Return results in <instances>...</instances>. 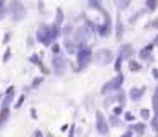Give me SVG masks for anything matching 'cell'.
Returning a JSON list of instances; mask_svg holds the SVG:
<instances>
[{"mask_svg":"<svg viewBox=\"0 0 158 137\" xmlns=\"http://www.w3.org/2000/svg\"><path fill=\"white\" fill-rule=\"evenodd\" d=\"M7 14L10 16V19L14 22H21L26 17L28 10H26V5L23 4V0H10L7 7Z\"/></svg>","mask_w":158,"mask_h":137,"instance_id":"6da1fadb","label":"cell"},{"mask_svg":"<svg viewBox=\"0 0 158 137\" xmlns=\"http://www.w3.org/2000/svg\"><path fill=\"white\" fill-rule=\"evenodd\" d=\"M102 16H103V22L102 24H96V33H98L102 38H108V36L112 34V29H114V26H112L110 12H108L107 9H103Z\"/></svg>","mask_w":158,"mask_h":137,"instance_id":"7a4b0ae2","label":"cell"},{"mask_svg":"<svg viewBox=\"0 0 158 137\" xmlns=\"http://www.w3.org/2000/svg\"><path fill=\"white\" fill-rule=\"evenodd\" d=\"M122 84H124V74L122 72H118L115 77H112L110 81H107L105 84H103V87H102V94H110V93H114V91H118L120 87H122Z\"/></svg>","mask_w":158,"mask_h":137,"instance_id":"3957f363","label":"cell"},{"mask_svg":"<svg viewBox=\"0 0 158 137\" xmlns=\"http://www.w3.org/2000/svg\"><path fill=\"white\" fill-rule=\"evenodd\" d=\"M76 55H77V67L81 69V71L93 62V51H91L89 46H81ZM79 69H77V71H79Z\"/></svg>","mask_w":158,"mask_h":137,"instance_id":"277c9868","label":"cell"},{"mask_svg":"<svg viewBox=\"0 0 158 137\" xmlns=\"http://www.w3.org/2000/svg\"><path fill=\"white\" fill-rule=\"evenodd\" d=\"M65 69H67V62L64 58V55L57 53V55H52V72L60 77V75L65 74Z\"/></svg>","mask_w":158,"mask_h":137,"instance_id":"5b68a950","label":"cell"},{"mask_svg":"<svg viewBox=\"0 0 158 137\" xmlns=\"http://www.w3.org/2000/svg\"><path fill=\"white\" fill-rule=\"evenodd\" d=\"M36 39H38L41 45L45 46H50L53 41H52V36H50V24H40L38 26V31H36Z\"/></svg>","mask_w":158,"mask_h":137,"instance_id":"8992f818","label":"cell"},{"mask_svg":"<svg viewBox=\"0 0 158 137\" xmlns=\"http://www.w3.org/2000/svg\"><path fill=\"white\" fill-rule=\"evenodd\" d=\"M86 39H88V27L86 26H81L74 31V38H72V43L77 45L79 48L81 46H86Z\"/></svg>","mask_w":158,"mask_h":137,"instance_id":"52a82bcc","label":"cell"},{"mask_svg":"<svg viewBox=\"0 0 158 137\" xmlns=\"http://www.w3.org/2000/svg\"><path fill=\"white\" fill-rule=\"evenodd\" d=\"M93 60H95L98 65H108V63L114 60V53L110 50H100L98 53L93 55Z\"/></svg>","mask_w":158,"mask_h":137,"instance_id":"ba28073f","label":"cell"},{"mask_svg":"<svg viewBox=\"0 0 158 137\" xmlns=\"http://www.w3.org/2000/svg\"><path fill=\"white\" fill-rule=\"evenodd\" d=\"M96 130H98V134H102V135H107L108 130H110V127H108V120L105 117H103L102 111H96V123H95Z\"/></svg>","mask_w":158,"mask_h":137,"instance_id":"9c48e42d","label":"cell"},{"mask_svg":"<svg viewBox=\"0 0 158 137\" xmlns=\"http://www.w3.org/2000/svg\"><path fill=\"white\" fill-rule=\"evenodd\" d=\"M146 93V87L144 86H139V87H131V91H129V98H131V101H139V99L143 98V94Z\"/></svg>","mask_w":158,"mask_h":137,"instance_id":"30bf717a","label":"cell"},{"mask_svg":"<svg viewBox=\"0 0 158 137\" xmlns=\"http://www.w3.org/2000/svg\"><path fill=\"white\" fill-rule=\"evenodd\" d=\"M131 55H134V48L131 46L129 43H124L118 50V58H122V62L126 58H131Z\"/></svg>","mask_w":158,"mask_h":137,"instance_id":"8fae6325","label":"cell"},{"mask_svg":"<svg viewBox=\"0 0 158 137\" xmlns=\"http://www.w3.org/2000/svg\"><path fill=\"white\" fill-rule=\"evenodd\" d=\"M124 33H126V29H124L122 17H120V16H117V21H115V38H117V41H122Z\"/></svg>","mask_w":158,"mask_h":137,"instance_id":"7c38bea8","label":"cell"},{"mask_svg":"<svg viewBox=\"0 0 158 137\" xmlns=\"http://www.w3.org/2000/svg\"><path fill=\"white\" fill-rule=\"evenodd\" d=\"M14 94H16V87H14V86H9L7 91H5L4 99H2V106H9V105H10L12 99H14Z\"/></svg>","mask_w":158,"mask_h":137,"instance_id":"4fadbf2b","label":"cell"},{"mask_svg":"<svg viewBox=\"0 0 158 137\" xmlns=\"http://www.w3.org/2000/svg\"><path fill=\"white\" fill-rule=\"evenodd\" d=\"M9 117H10V108H9V106H2V108H0V129L7 123Z\"/></svg>","mask_w":158,"mask_h":137,"instance_id":"5bb4252c","label":"cell"},{"mask_svg":"<svg viewBox=\"0 0 158 137\" xmlns=\"http://www.w3.org/2000/svg\"><path fill=\"white\" fill-rule=\"evenodd\" d=\"M153 48H155L153 43H151V45H146V46L139 51V58H141V60H150V58H151V50H153Z\"/></svg>","mask_w":158,"mask_h":137,"instance_id":"9a60e30c","label":"cell"},{"mask_svg":"<svg viewBox=\"0 0 158 137\" xmlns=\"http://www.w3.org/2000/svg\"><path fill=\"white\" fill-rule=\"evenodd\" d=\"M131 2H132V0H114V4H115V7H117L118 12L126 10V9L131 5Z\"/></svg>","mask_w":158,"mask_h":137,"instance_id":"2e32d148","label":"cell"},{"mask_svg":"<svg viewBox=\"0 0 158 137\" xmlns=\"http://www.w3.org/2000/svg\"><path fill=\"white\" fill-rule=\"evenodd\" d=\"M62 22H64V10H62V7H57V14H55V21H53V24L60 27Z\"/></svg>","mask_w":158,"mask_h":137,"instance_id":"e0dca14e","label":"cell"},{"mask_svg":"<svg viewBox=\"0 0 158 137\" xmlns=\"http://www.w3.org/2000/svg\"><path fill=\"white\" fill-rule=\"evenodd\" d=\"M50 36H52V41L55 43V39L60 36V27L55 26V24H50Z\"/></svg>","mask_w":158,"mask_h":137,"instance_id":"ac0fdd59","label":"cell"},{"mask_svg":"<svg viewBox=\"0 0 158 137\" xmlns=\"http://www.w3.org/2000/svg\"><path fill=\"white\" fill-rule=\"evenodd\" d=\"M88 5H89L91 9L98 10V12H102V10H103V4H102V0H88Z\"/></svg>","mask_w":158,"mask_h":137,"instance_id":"d6986e66","label":"cell"},{"mask_svg":"<svg viewBox=\"0 0 158 137\" xmlns=\"http://www.w3.org/2000/svg\"><path fill=\"white\" fill-rule=\"evenodd\" d=\"M129 69H131V72H139L143 67H141V63H139V62H136V60L129 58Z\"/></svg>","mask_w":158,"mask_h":137,"instance_id":"ffe728a7","label":"cell"},{"mask_svg":"<svg viewBox=\"0 0 158 137\" xmlns=\"http://www.w3.org/2000/svg\"><path fill=\"white\" fill-rule=\"evenodd\" d=\"M126 96H127V94L124 93V91H118V93L115 94V101H118V105L124 106V105H126V99H127Z\"/></svg>","mask_w":158,"mask_h":137,"instance_id":"44dd1931","label":"cell"},{"mask_svg":"<svg viewBox=\"0 0 158 137\" xmlns=\"http://www.w3.org/2000/svg\"><path fill=\"white\" fill-rule=\"evenodd\" d=\"M144 129H146V125H144L143 122H139V123H136V125L132 127V132H136V134H139V135H143V134H144Z\"/></svg>","mask_w":158,"mask_h":137,"instance_id":"7402d4cb","label":"cell"},{"mask_svg":"<svg viewBox=\"0 0 158 137\" xmlns=\"http://www.w3.org/2000/svg\"><path fill=\"white\" fill-rule=\"evenodd\" d=\"M156 7H158V0H146V10L153 12L156 10Z\"/></svg>","mask_w":158,"mask_h":137,"instance_id":"603a6c76","label":"cell"},{"mask_svg":"<svg viewBox=\"0 0 158 137\" xmlns=\"http://www.w3.org/2000/svg\"><path fill=\"white\" fill-rule=\"evenodd\" d=\"M139 115H141V118H143L144 122H146V120H150V118H151V113H150V110H148V108H141Z\"/></svg>","mask_w":158,"mask_h":137,"instance_id":"cb8c5ba5","label":"cell"},{"mask_svg":"<svg viewBox=\"0 0 158 137\" xmlns=\"http://www.w3.org/2000/svg\"><path fill=\"white\" fill-rule=\"evenodd\" d=\"M146 29H158V16L146 24Z\"/></svg>","mask_w":158,"mask_h":137,"instance_id":"d4e9b609","label":"cell"},{"mask_svg":"<svg viewBox=\"0 0 158 137\" xmlns=\"http://www.w3.org/2000/svg\"><path fill=\"white\" fill-rule=\"evenodd\" d=\"M153 110H155V115H158V91L153 94Z\"/></svg>","mask_w":158,"mask_h":137,"instance_id":"484cf974","label":"cell"},{"mask_svg":"<svg viewBox=\"0 0 158 137\" xmlns=\"http://www.w3.org/2000/svg\"><path fill=\"white\" fill-rule=\"evenodd\" d=\"M151 129H153L155 132H158V115H155V117L151 118Z\"/></svg>","mask_w":158,"mask_h":137,"instance_id":"4316f807","label":"cell"},{"mask_svg":"<svg viewBox=\"0 0 158 137\" xmlns=\"http://www.w3.org/2000/svg\"><path fill=\"white\" fill-rule=\"evenodd\" d=\"M41 82H43V77H35V79H33L31 87H33V89H36V87H38L40 84H41Z\"/></svg>","mask_w":158,"mask_h":137,"instance_id":"83f0119b","label":"cell"},{"mask_svg":"<svg viewBox=\"0 0 158 137\" xmlns=\"http://www.w3.org/2000/svg\"><path fill=\"white\" fill-rule=\"evenodd\" d=\"M110 122H112V125H114V127H118V125H120V120H118L117 115H112V117H110Z\"/></svg>","mask_w":158,"mask_h":137,"instance_id":"f1b7e54d","label":"cell"},{"mask_svg":"<svg viewBox=\"0 0 158 137\" xmlns=\"http://www.w3.org/2000/svg\"><path fill=\"white\" fill-rule=\"evenodd\" d=\"M10 55H12V51H10V48H7V50H5V53H4V63H7L9 60H10Z\"/></svg>","mask_w":158,"mask_h":137,"instance_id":"f546056e","label":"cell"},{"mask_svg":"<svg viewBox=\"0 0 158 137\" xmlns=\"http://www.w3.org/2000/svg\"><path fill=\"white\" fill-rule=\"evenodd\" d=\"M143 12H144V10H139V12H136V16H132V17H131V19H129V22H131V24H132V22H136V21H138L139 17L143 16Z\"/></svg>","mask_w":158,"mask_h":137,"instance_id":"4dcf8cb0","label":"cell"},{"mask_svg":"<svg viewBox=\"0 0 158 137\" xmlns=\"http://www.w3.org/2000/svg\"><path fill=\"white\" fill-rule=\"evenodd\" d=\"M124 113V106L122 105H118V106H115V108H114V115H117V117H118V115H122Z\"/></svg>","mask_w":158,"mask_h":137,"instance_id":"1f68e13d","label":"cell"},{"mask_svg":"<svg viewBox=\"0 0 158 137\" xmlns=\"http://www.w3.org/2000/svg\"><path fill=\"white\" fill-rule=\"evenodd\" d=\"M24 99H26V94H23V96H21V98H19V99H17V101H16V105H14V106H16V108H17V110H19V108H21V106H23V103H24Z\"/></svg>","mask_w":158,"mask_h":137,"instance_id":"d6a6232c","label":"cell"},{"mask_svg":"<svg viewBox=\"0 0 158 137\" xmlns=\"http://www.w3.org/2000/svg\"><path fill=\"white\" fill-rule=\"evenodd\" d=\"M120 67H122V58H118L117 57V60H115V72H120Z\"/></svg>","mask_w":158,"mask_h":137,"instance_id":"836d02e7","label":"cell"},{"mask_svg":"<svg viewBox=\"0 0 158 137\" xmlns=\"http://www.w3.org/2000/svg\"><path fill=\"white\" fill-rule=\"evenodd\" d=\"M29 60H31V62L33 63H36V65H41V58H40V57H38V55H33V57H31V58H29Z\"/></svg>","mask_w":158,"mask_h":137,"instance_id":"e575fe53","label":"cell"},{"mask_svg":"<svg viewBox=\"0 0 158 137\" xmlns=\"http://www.w3.org/2000/svg\"><path fill=\"white\" fill-rule=\"evenodd\" d=\"M124 118H126L127 122H134V115L131 113V111H126V113H124Z\"/></svg>","mask_w":158,"mask_h":137,"instance_id":"d590c367","label":"cell"},{"mask_svg":"<svg viewBox=\"0 0 158 137\" xmlns=\"http://www.w3.org/2000/svg\"><path fill=\"white\" fill-rule=\"evenodd\" d=\"M52 53H53V55L60 53V46H59L57 43H53V45H52Z\"/></svg>","mask_w":158,"mask_h":137,"instance_id":"8d00e7d4","label":"cell"},{"mask_svg":"<svg viewBox=\"0 0 158 137\" xmlns=\"http://www.w3.org/2000/svg\"><path fill=\"white\" fill-rule=\"evenodd\" d=\"M5 16H7V7L4 5V7H0V21L4 19Z\"/></svg>","mask_w":158,"mask_h":137,"instance_id":"74e56055","label":"cell"},{"mask_svg":"<svg viewBox=\"0 0 158 137\" xmlns=\"http://www.w3.org/2000/svg\"><path fill=\"white\" fill-rule=\"evenodd\" d=\"M38 9H40V12H41V14H45V4H43V0H40V2H38Z\"/></svg>","mask_w":158,"mask_h":137,"instance_id":"f35d334b","label":"cell"},{"mask_svg":"<svg viewBox=\"0 0 158 137\" xmlns=\"http://www.w3.org/2000/svg\"><path fill=\"white\" fill-rule=\"evenodd\" d=\"M71 24H67V26H65V29H64V34H72V29H71Z\"/></svg>","mask_w":158,"mask_h":137,"instance_id":"ab89813d","label":"cell"},{"mask_svg":"<svg viewBox=\"0 0 158 137\" xmlns=\"http://www.w3.org/2000/svg\"><path fill=\"white\" fill-rule=\"evenodd\" d=\"M9 39H10V33H5V36H4V45L9 43Z\"/></svg>","mask_w":158,"mask_h":137,"instance_id":"60d3db41","label":"cell"},{"mask_svg":"<svg viewBox=\"0 0 158 137\" xmlns=\"http://www.w3.org/2000/svg\"><path fill=\"white\" fill-rule=\"evenodd\" d=\"M33 137H43V134L40 132V130H35V134H33Z\"/></svg>","mask_w":158,"mask_h":137,"instance_id":"b9f144b4","label":"cell"},{"mask_svg":"<svg viewBox=\"0 0 158 137\" xmlns=\"http://www.w3.org/2000/svg\"><path fill=\"white\" fill-rule=\"evenodd\" d=\"M131 135H132V130H129V132L122 134V135H120V137H131Z\"/></svg>","mask_w":158,"mask_h":137,"instance_id":"7bdbcfd3","label":"cell"},{"mask_svg":"<svg viewBox=\"0 0 158 137\" xmlns=\"http://www.w3.org/2000/svg\"><path fill=\"white\" fill-rule=\"evenodd\" d=\"M153 77L158 79V69H153Z\"/></svg>","mask_w":158,"mask_h":137,"instance_id":"ee69618b","label":"cell"},{"mask_svg":"<svg viewBox=\"0 0 158 137\" xmlns=\"http://www.w3.org/2000/svg\"><path fill=\"white\" fill-rule=\"evenodd\" d=\"M31 117H33V118H36V117H38V115H36V110H35V108L31 110Z\"/></svg>","mask_w":158,"mask_h":137,"instance_id":"f6af8a7d","label":"cell"},{"mask_svg":"<svg viewBox=\"0 0 158 137\" xmlns=\"http://www.w3.org/2000/svg\"><path fill=\"white\" fill-rule=\"evenodd\" d=\"M69 137H74V127H71V132H69Z\"/></svg>","mask_w":158,"mask_h":137,"instance_id":"bcb514c9","label":"cell"},{"mask_svg":"<svg viewBox=\"0 0 158 137\" xmlns=\"http://www.w3.org/2000/svg\"><path fill=\"white\" fill-rule=\"evenodd\" d=\"M153 45H155V46H158V36H156V38H155V41H153Z\"/></svg>","mask_w":158,"mask_h":137,"instance_id":"7dc6e473","label":"cell"},{"mask_svg":"<svg viewBox=\"0 0 158 137\" xmlns=\"http://www.w3.org/2000/svg\"><path fill=\"white\" fill-rule=\"evenodd\" d=\"M5 5V0H0V7H4Z\"/></svg>","mask_w":158,"mask_h":137,"instance_id":"c3c4849f","label":"cell"},{"mask_svg":"<svg viewBox=\"0 0 158 137\" xmlns=\"http://www.w3.org/2000/svg\"><path fill=\"white\" fill-rule=\"evenodd\" d=\"M47 137H53V135H52V134H48V135H47Z\"/></svg>","mask_w":158,"mask_h":137,"instance_id":"681fc988","label":"cell"},{"mask_svg":"<svg viewBox=\"0 0 158 137\" xmlns=\"http://www.w3.org/2000/svg\"><path fill=\"white\" fill-rule=\"evenodd\" d=\"M156 91H158V87H156Z\"/></svg>","mask_w":158,"mask_h":137,"instance_id":"f907efd6","label":"cell"},{"mask_svg":"<svg viewBox=\"0 0 158 137\" xmlns=\"http://www.w3.org/2000/svg\"><path fill=\"white\" fill-rule=\"evenodd\" d=\"M156 134H158V132H156ZM156 137H158V135H156Z\"/></svg>","mask_w":158,"mask_h":137,"instance_id":"816d5d0a","label":"cell"}]
</instances>
